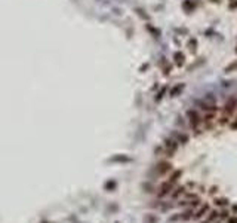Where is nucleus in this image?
I'll return each instance as SVG.
<instances>
[{"label":"nucleus","mask_w":237,"mask_h":223,"mask_svg":"<svg viewBox=\"0 0 237 223\" xmlns=\"http://www.w3.org/2000/svg\"><path fill=\"white\" fill-rule=\"evenodd\" d=\"M174 138L178 141V144H187L188 143V135L182 134V132H175V134H174Z\"/></svg>","instance_id":"obj_9"},{"label":"nucleus","mask_w":237,"mask_h":223,"mask_svg":"<svg viewBox=\"0 0 237 223\" xmlns=\"http://www.w3.org/2000/svg\"><path fill=\"white\" fill-rule=\"evenodd\" d=\"M231 70H233V72H234V70H237V61H236V63H233V64H230V66L225 69V72H227V73H230Z\"/></svg>","instance_id":"obj_16"},{"label":"nucleus","mask_w":237,"mask_h":223,"mask_svg":"<svg viewBox=\"0 0 237 223\" xmlns=\"http://www.w3.org/2000/svg\"><path fill=\"white\" fill-rule=\"evenodd\" d=\"M187 119H188V124H190V128L193 130L194 135H199L202 130H200V125L203 124V119L196 109H190L187 112Z\"/></svg>","instance_id":"obj_1"},{"label":"nucleus","mask_w":237,"mask_h":223,"mask_svg":"<svg viewBox=\"0 0 237 223\" xmlns=\"http://www.w3.org/2000/svg\"><path fill=\"white\" fill-rule=\"evenodd\" d=\"M214 204L216 207H225L227 204H228V199H227V198H215Z\"/></svg>","instance_id":"obj_13"},{"label":"nucleus","mask_w":237,"mask_h":223,"mask_svg":"<svg viewBox=\"0 0 237 223\" xmlns=\"http://www.w3.org/2000/svg\"><path fill=\"white\" fill-rule=\"evenodd\" d=\"M196 45H197V42H196V40H190V42H188V46H190L191 49H196Z\"/></svg>","instance_id":"obj_19"},{"label":"nucleus","mask_w":237,"mask_h":223,"mask_svg":"<svg viewBox=\"0 0 237 223\" xmlns=\"http://www.w3.org/2000/svg\"><path fill=\"white\" fill-rule=\"evenodd\" d=\"M216 192H218V188H216V186H212V188H210V190H209V194H210V195L216 194Z\"/></svg>","instance_id":"obj_20"},{"label":"nucleus","mask_w":237,"mask_h":223,"mask_svg":"<svg viewBox=\"0 0 237 223\" xmlns=\"http://www.w3.org/2000/svg\"><path fill=\"white\" fill-rule=\"evenodd\" d=\"M181 176H182V171H181V170H175V171L170 174L169 180L172 182V183H175V184H176V183H178V180L181 178Z\"/></svg>","instance_id":"obj_11"},{"label":"nucleus","mask_w":237,"mask_h":223,"mask_svg":"<svg viewBox=\"0 0 237 223\" xmlns=\"http://www.w3.org/2000/svg\"><path fill=\"white\" fill-rule=\"evenodd\" d=\"M216 222H219V211H216V210L209 211L208 219H206V222L204 223H216Z\"/></svg>","instance_id":"obj_8"},{"label":"nucleus","mask_w":237,"mask_h":223,"mask_svg":"<svg viewBox=\"0 0 237 223\" xmlns=\"http://www.w3.org/2000/svg\"><path fill=\"white\" fill-rule=\"evenodd\" d=\"M144 222L145 223H157V217H154V216H147V217L144 219Z\"/></svg>","instance_id":"obj_15"},{"label":"nucleus","mask_w":237,"mask_h":223,"mask_svg":"<svg viewBox=\"0 0 237 223\" xmlns=\"http://www.w3.org/2000/svg\"><path fill=\"white\" fill-rule=\"evenodd\" d=\"M174 186H175V183H172L169 178L164 180V182H162V184H160L159 189H157V196L159 198H164V196L170 195V192L174 190Z\"/></svg>","instance_id":"obj_3"},{"label":"nucleus","mask_w":237,"mask_h":223,"mask_svg":"<svg viewBox=\"0 0 237 223\" xmlns=\"http://www.w3.org/2000/svg\"><path fill=\"white\" fill-rule=\"evenodd\" d=\"M193 6L194 5H193L191 2H185V3H184V8H188V9H193Z\"/></svg>","instance_id":"obj_21"},{"label":"nucleus","mask_w":237,"mask_h":223,"mask_svg":"<svg viewBox=\"0 0 237 223\" xmlns=\"http://www.w3.org/2000/svg\"><path fill=\"white\" fill-rule=\"evenodd\" d=\"M164 92H166V88H162V89L159 91L157 97H156V100H157V101H159V100H160V98H162V97H163V95H164Z\"/></svg>","instance_id":"obj_17"},{"label":"nucleus","mask_w":237,"mask_h":223,"mask_svg":"<svg viewBox=\"0 0 237 223\" xmlns=\"http://www.w3.org/2000/svg\"><path fill=\"white\" fill-rule=\"evenodd\" d=\"M227 122H228V116H224V114H222V116L218 118V124H219V125H225Z\"/></svg>","instance_id":"obj_14"},{"label":"nucleus","mask_w":237,"mask_h":223,"mask_svg":"<svg viewBox=\"0 0 237 223\" xmlns=\"http://www.w3.org/2000/svg\"><path fill=\"white\" fill-rule=\"evenodd\" d=\"M230 128H231V130H237V118L233 120V122H230Z\"/></svg>","instance_id":"obj_18"},{"label":"nucleus","mask_w":237,"mask_h":223,"mask_svg":"<svg viewBox=\"0 0 237 223\" xmlns=\"http://www.w3.org/2000/svg\"><path fill=\"white\" fill-rule=\"evenodd\" d=\"M231 211L234 213V214H237V204H234V205L231 207Z\"/></svg>","instance_id":"obj_24"},{"label":"nucleus","mask_w":237,"mask_h":223,"mask_svg":"<svg viewBox=\"0 0 237 223\" xmlns=\"http://www.w3.org/2000/svg\"><path fill=\"white\" fill-rule=\"evenodd\" d=\"M114 186H116V183H114V182H111V183H107V189L114 188Z\"/></svg>","instance_id":"obj_25"},{"label":"nucleus","mask_w":237,"mask_h":223,"mask_svg":"<svg viewBox=\"0 0 237 223\" xmlns=\"http://www.w3.org/2000/svg\"><path fill=\"white\" fill-rule=\"evenodd\" d=\"M214 2H218V0H214Z\"/></svg>","instance_id":"obj_26"},{"label":"nucleus","mask_w":237,"mask_h":223,"mask_svg":"<svg viewBox=\"0 0 237 223\" xmlns=\"http://www.w3.org/2000/svg\"><path fill=\"white\" fill-rule=\"evenodd\" d=\"M209 211H210L209 204H200V205L197 207V210L193 213V220H200V219H203Z\"/></svg>","instance_id":"obj_5"},{"label":"nucleus","mask_w":237,"mask_h":223,"mask_svg":"<svg viewBox=\"0 0 237 223\" xmlns=\"http://www.w3.org/2000/svg\"><path fill=\"white\" fill-rule=\"evenodd\" d=\"M237 110V98L236 97H230L225 101L224 107H222V114L224 116H233V113H236Z\"/></svg>","instance_id":"obj_2"},{"label":"nucleus","mask_w":237,"mask_h":223,"mask_svg":"<svg viewBox=\"0 0 237 223\" xmlns=\"http://www.w3.org/2000/svg\"><path fill=\"white\" fill-rule=\"evenodd\" d=\"M227 223H237V217H231L227 220Z\"/></svg>","instance_id":"obj_22"},{"label":"nucleus","mask_w":237,"mask_h":223,"mask_svg":"<svg viewBox=\"0 0 237 223\" xmlns=\"http://www.w3.org/2000/svg\"><path fill=\"white\" fill-rule=\"evenodd\" d=\"M187 190H188L187 186H178V188H174V190L170 192V196H172V199H179L181 196H184V195H185Z\"/></svg>","instance_id":"obj_7"},{"label":"nucleus","mask_w":237,"mask_h":223,"mask_svg":"<svg viewBox=\"0 0 237 223\" xmlns=\"http://www.w3.org/2000/svg\"><path fill=\"white\" fill-rule=\"evenodd\" d=\"M174 60H175V63L178 64V66H182V63H184L185 57H184V54H182V52H175V55H174Z\"/></svg>","instance_id":"obj_12"},{"label":"nucleus","mask_w":237,"mask_h":223,"mask_svg":"<svg viewBox=\"0 0 237 223\" xmlns=\"http://www.w3.org/2000/svg\"><path fill=\"white\" fill-rule=\"evenodd\" d=\"M178 141L175 138H164V143H163V149H164V153H168V156H174V153L176 152L178 149Z\"/></svg>","instance_id":"obj_4"},{"label":"nucleus","mask_w":237,"mask_h":223,"mask_svg":"<svg viewBox=\"0 0 237 223\" xmlns=\"http://www.w3.org/2000/svg\"><path fill=\"white\" fill-rule=\"evenodd\" d=\"M172 164L170 162H168V161H162V162H159L157 167H156V171H157L159 176H166L168 173L172 171Z\"/></svg>","instance_id":"obj_6"},{"label":"nucleus","mask_w":237,"mask_h":223,"mask_svg":"<svg viewBox=\"0 0 237 223\" xmlns=\"http://www.w3.org/2000/svg\"><path fill=\"white\" fill-rule=\"evenodd\" d=\"M185 88V85L184 83H178V85H175L172 89H170V97H178L181 92H182V89Z\"/></svg>","instance_id":"obj_10"},{"label":"nucleus","mask_w":237,"mask_h":223,"mask_svg":"<svg viewBox=\"0 0 237 223\" xmlns=\"http://www.w3.org/2000/svg\"><path fill=\"white\" fill-rule=\"evenodd\" d=\"M230 8H237V0H231V3H230Z\"/></svg>","instance_id":"obj_23"}]
</instances>
